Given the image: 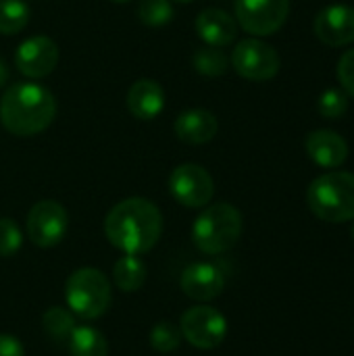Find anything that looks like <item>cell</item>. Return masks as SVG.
Masks as SVG:
<instances>
[{
  "instance_id": "obj_32",
  "label": "cell",
  "mask_w": 354,
  "mask_h": 356,
  "mask_svg": "<svg viewBox=\"0 0 354 356\" xmlns=\"http://www.w3.org/2000/svg\"><path fill=\"white\" fill-rule=\"evenodd\" d=\"M353 240H354V225H353Z\"/></svg>"
},
{
  "instance_id": "obj_5",
  "label": "cell",
  "mask_w": 354,
  "mask_h": 356,
  "mask_svg": "<svg viewBox=\"0 0 354 356\" xmlns=\"http://www.w3.org/2000/svg\"><path fill=\"white\" fill-rule=\"evenodd\" d=\"M65 300L73 315L81 319H98L111 307V282L102 271L94 267H81L69 275L65 284Z\"/></svg>"
},
{
  "instance_id": "obj_8",
  "label": "cell",
  "mask_w": 354,
  "mask_h": 356,
  "mask_svg": "<svg viewBox=\"0 0 354 356\" xmlns=\"http://www.w3.org/2000/svg\"><path fill=\"white\" fill-rule=\"evenodd\" d=\"M169 192L171 196L188 209H202L213 200L215 184L211 173L194 163L179 165L169 175Z\"/></svg>"
},
{
  "instance_id": "obj_29",
  "label": "cell",
  "mask_w": 354,
  "mask_h": 356,
  "mask_svg": "<svg viewBox=\"0 0 354 356\" xmlns=\"http://www.w3.org/2000/svg\"><path fill=\"white\" fill-rule=\"evenodd\" d=\"M6 79H8V71H6V65H4V60H0V88L6 83Z\"/></svg>"
},
{
  "instance_id": "obj_13",
  "label": "cell",
  "mask_w": 354,
  "mask_h": 356,
  "mask_svg": "<svg viewBox=\"0 0 354 356\" xmlns=\"http://www.w3.org/2000/svg\"><path fill=\"white\" fill-rule=\"evenodd\" d=\"M315 33L328 46H346L354 42V8L334 4L323 8L315 19Z\"/></svg>"
},
{
  "instance_id": "obj_22",
  "label": "cell",
  "mask_w": 354,
  "mask_h": 356,
  "mask_svg": "<svg viewBox=\"0 0 354 356\" xmlns=\"http://www.w3.org/2000/svg\"><path fill=\"white\" fill-rule=\"evenodd\" d=\"M194 69L200 73V75H207V77H219L227 71L230 67V60L225 56L223 50L215 48V46H204V48H198L194 52Z\"/></svg>"
},
{
  "instance_id": "obj_10",
  "label": "cell",
  "mask_w": 354,
  "mask_h": 356,
  "mask_svg": "<svg viewBox=\"0 0 354 356\" xmlns=\"http://www.w3.org/2000/svg\"><path fill=\"white\" fill-rule=\"evenodd\" d=\"M290 0H236V21L252 35H271L288 19Z\"/></svg>"
},
{
  "instance_id": "obj_28",
  "label": "cell",
  "mask_w": 354,
  "mask_h": 356,
  "mask_svg": "<svg viewBox=\"0 0 354 356\" xmlns=\"http://www.w3.org/2000/svg\"><path fill=\"white\" fill-rule=\"evenodd\" d=\"M0 356H25L23 344L10 334H0Z\"/></svg>"
},
{
  "instance_id": "obj_12",
  "label": "cell",
  "mask_w": 354,
  "mask_h": 356,
  "mask_svg": "<svg viewBox=\"0 0 354 356\" xmlns=\"http://www.w3.org/2000/svg\"><path fill=\"white\" fill-rule=\"evenodd\" d=\"M179 288L188 298L209 302L223 292L225 277L221 269L213 263H192L184 269L179 277Z\"/></svg>"
},
{
  "instance_id": "obj_15",
  "label": "cell",
  "mask_w": 354,
  "mask_h": 356,
  "mask_svg": "<svg viewBox=\"0 0 354 356\" xmlns=\"http://www.w3.org/2000/svg\"><path fill=\"white\" fill-rule=\"evenodd\" d=\"M173 129H175V136L182 142L198 146V144L211 142L217 136L219 121L207 108H190V111L179 113V117L175 119Z\"/></svg>"
},
{
  "instance_id": "obj_9",
  "label": "cell",
  "mask_w": 354,
  "mask_h": 356,
  "mask_svg": "<svg viewBox=\"0 0 354 356\" xmlns=\"http://www.w3.org/2000/svg\"><path fill=\"white\" fill-rule=\"evenodd\" d=\"M69 229V215L56 200H40L27 215V236L38 248H52L63 242Z\"/></svg>"
},
{
  "instance_id": "obj_30",
  "label": "cell",
  "mask_w": 354,
  "mask_h": 356,
  "mask_svg": "<svg viewBox=\"0 0 354 356\" xmlns=\"http://www.w3.org/2000/svg\"><path fill=\"white\" fill-rule=\"evenodd\" d=\"M111 2H117V4H125V2H129V0H111Z\"/></svg>"
},
{
  "instance_id": "obj_31",
  "label": "cell",
  "mask_w": 354,
  "mask_h": 356,
  "mask_svg": "<svg viewBox=\"0 0 354 356\" xmlns=\"http://www.w3.org/2000/svg\"><path fill=\"white\" fill-rule=\"evenodd\" d=\"M173 2H179V4H184V2H194V0H173Z\"/></svg>"
},
{
  "instance_id": "obj_3",
  "label": "cell",
  "mask_w": 354,
  "mask_h": 356,
  "mask_svg": "<svg viewBox=\"0 0 354 356\" xmlns=\"http://www.w3.org/2000/svg\"><path fill=\"white\" fill-rule=\"evenodd\" d=\"M242 236V215L234 204L217 202L207 207L194 221L192 240L204 254H223Z\"/></svg>"
},
{
  "instance_id": "obj_6",
  "label": "cell",
  "mask_w": 354,
  "mask_h": 356,
  "mask_svg": "<svg viewBox=\"0 0 354 356\" xmlns=\"http://www.w3.org/2000/svg\"><path fill=\"white\" fill-rule=\"evenodd\" d=\"M182 338L200 350H213L223 344L227 336V319L213 307L198 305L188 309L179 319Z\"/></svg>"
},
{
  "instance_id": "obj_27",
  "label": "cell",
  "mask_w": 354,
  "mask_h": 356,
  "mask_svg": "<svg viewBox=\"0 0 354 356\" xmlns=\"http://www.w3.org/2000/svg\"><path fill=\"white\" fill-rule=\"evenodd\" d=\"M338 79H340L344 92L354 98V48L340 56V60H338Z\"/></svg>"
},
{
  "instance_id": "obj_11",
  "label": "cell",
  "mask_w": 354,
  "mask_h": 356,
  "mask_svg": "<svg viewBox=\"0 0 354 356\" xmlns=\"http://www.w3.org/2000/svg\"><path fill=\"white\" fill-rule=\"evenodd\" d=\"M17 69L29 79L50 75L58 65V46L48 35H31L23 40L15 54Z\"/></svg>"
},
{
  "instance_id": "obj_17",
  "label": "cell",
  "mask_w": 354,
  "mask_h": 356,
  "mask_svg": "<svg viewBox=\"0 0 354 356\" xmlns=\"http://www.w3.org/2000/svg\"><path fill=\"white\" fill-rule=\"evenodd\" d=\"M127 108L140 121L156 119L165 108V92L154 79H138L127 92Z\"/></svg>"
},
{
  "instance_id": "obj_14",
  "label": "cell",
  "mask_w": 354,
  "mask_h": 356,
  "mask_svg": "<svg viewBox=\"0 0 354 356\" xmlns=\"http://www.w3.org/2000/svg\"><path fill=\"white\" fill-rule=\"evenodd\" d=\"M196 33L202 42H207V46L223 48L236 40L238 23L223 8H204L196 17Z\"/></svg>"
},
{
  "instance_id": "obj_16",
  "label": "cell",
  "mask_w": 354,
  "mask_h": 356,
  "mask_svg": "<svg viewBox=\"0 0 354 356\" xmlns=\"http://www.w3.org/2000/svg\"><path fill=\"white\" fill-rule=\"evenodd\" d=\"M307 154L319 167L334 169L340 167L348 156L346 140L332 129H317L307 138Z\"/></svg>"
},
{
  "instance_id": "obj_7",
  "label": "cell",
  "mask_w": 354,
  "mask_h": 356,
  "mask_svg": "<svg viewBox=\"0 0 354 356\" xmlns=\"http://www.w3.org/2000/svg\"><path fill=\"white\" fill-rule=\"evenodd\" d=\"M280 54L273 46L265 44L263 40L248 38L236 44L232 52V67L236 73L250 81H269L280 71Z\"/></svg>"
},
{
  "instance_id": "obj_4",
  "label": "cell",
  "mask_w": 354,
  "mask_h": 356,
  "mask_svg": "<svg viewBox=\"0 0 354 356\" xmlns=\"http://www.w3.org/2000/svg\"><path fill=\"white\" fill-rule=\"evenodd\" d=\"M307 202L315 217L328 223L354 219V175L332 171L317 177L307 190Z\"/></svg>"
},
{
  "instance_id": "obj_26",
  "label": "cell",
  "mask_w": 354,
  "mask_h": 356,
  "mask_svg": "<svg viewBox=\"0 0 354 356\" xmlns=\"http://www.w3.org/2000/svg\"><path fill=\"white\" fill-rule=\"evenodd\" d=\"M346 108H348V100L346 94H342L340 90H328L319 98V113L325 119H338L346 113Z\"/></svg>"
},
{
  "instance_id": "obj_24",
  "label": "cell",
  "mask_w": 354,
  "mask_h": 356,
  "mask_svg": "<svg viewBox=\"0 0 354 356\" xmlns=\"http://www.w3.org/2000/svg\"><path fill=\"white\" fill-rule=\"evenodd\" d=\"M138 19L148 27H161L173 19L171 0H140Z\"/></svg>"
},
{
  "instance_id": "obj_21",
  "label": "cell",
  "mask_w": 354,
  "mask_h": 356,
  "mask_svg": "<svg viewBox=\"0 0 354 356\" xmlns=\"http://www.w3.org/2000/svg\"><path fill=\"white\" fill-rule=\"evenodd\" d=\"M29 6L23 0H0V33L15 35L29 23Z\"/></svg>"
},
{
  "instance_id": "obj_25",
  "label": "cell",
  "mask_w": 354,
  "mask_h": 356,
  "mask_svg": "<svg viewBox=\"0 0 354 356\" xmlns=\"http://www.w3.org/2000/svg\"><path fill=\"white\" fill-rule=\"evenodd\" d=\"M21 244H23V234L19 225L13 219L2 217L0 219V257L2 259L15 257L21 250Z\"/></svg>"
},
{
  "instance_id": "obj_18",
  "label": "cell",
  "mask_w": 354,
  "mask_h": 356,
  "mask_svg": "<svg viewBox=\"0 0 354 356\" xmlns=\"http://www.w3.org/2000/svg\"><path fill=\"white\" fill-rule=\"evenodd\" d=\"M146 265L142 263V259L138 254H125L121 257L115 267H113V282L121 292H138L144 282H146Z\"/></svg>"
},
{
  "instance_id": "obj_23",
  "label": "cell",
  "mask_w": 354,
  "mask_h": 356,
  "mask_svg": "<svg viewBox=\"0 0 354 356\" xmlns=\"http://www.w3.org/2000/svg\"><path fill=\"white\" fill-rule=\"evenodd\" d=\"M148 340H150V346H152L156 353L167 355V353L177 350L184 338H182V332H179L177 325H173L171 321H159V323L150 330Z\"/></svg>"
},
{
  "instance_id": "obj_1",
  "label": "cell",
  "mask_w": 354,
  "mask_h": 356,
  "mask_svg": "<svg viewBox=\"0 0 354 356\" xmlns=\"http://www.w3.org/2000/svg\"><path fill=\"white\" fill-rule=\"evenodd\" d=\"M106 240L125 254H144L163 236V215L146 198L134 196L117 202L104 219Z\"/></svg>"
},
{
  "instance_id": "obj_20",
  "label": "cell",
  "mask_w": 354,
  "mask_h": 356,
  "mask_svg": "<svg viewBox=\"0 0 354 356\" xmlns=\"http://www.w3.org/2000/svg\"><path fill=\"white\" fill-rule=\"evenodd\" d=\"M75 317L71 311H67L65 307H52L44 313L42 317V327H44V334L46 338L56 344V346H63L69 342L73 330H75Z\"/></svg>"
},
{
  "instance_id": "obj_2",
  "label": "cell",
  "mask_w": 354,
  "mask_h": 356,
  "mask_svg": "<svg viewBox=\"0 0 354 356\" xmlns=\"http://www.w3.org/2000/svg\"><path fill=\"white\" fill-rule=\"evenodd\" d=\"M56 117L54 94L35 81H19L4 90L0 100V123L19 138L46 131Z\"/></svg>"
},
{
  "instance_id": "obj_19",
  "label": "cell",
  "mask_w": 354,
  "mask_h": 356,
  "mask_svg": "<svg viewBox=\"0 0 354 356\" xmlns=\"http://www.w3.org/2000/svg\"><path fill=\"white\" fill-rule=\"evenodd\" d=\"M71 356H106L108 344L106 338L90 325H75L69 342H67Z\"/></svg>"
}]
</instances>
